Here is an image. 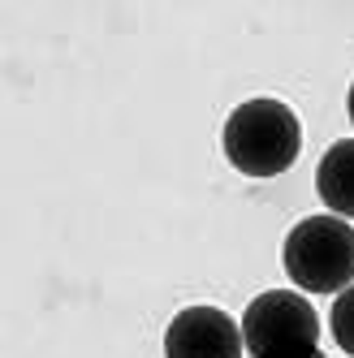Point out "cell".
I'll return each instance as SVG.
<instances>
[{
    "mask_svg": "<svg viewBox=\"0 0 354 358\" xmlns=\"http://www.w3.org/2000/svg\"><path fill=\"white\" fill-rule=\"evenodd\" d=\"M220 151L246 177H281L302 151V121L285 99L255 95L225 117Z\"/></svg>",
    "mask_w": 354,
    "mask_h": 358,
    "instance_id": "obj_1",
    "label": "cell"
},
{
    "mask_svg": "<svg viewBox=\"0 0 354 358\" xmlns=\"http://www.w3.org/2000/svg\"><path fill=\"white\" fill-rule=\"evenodd\" d=\"M281 268L302 294H341L354 285V224L324 212L298 220L285 246Z\"/></svg>",
    "mask_w": 354,
    "mask_h": 358,
    "instance_id": "obj_2",
    "label": "cell"
},
{
    "mask_svg": "<svg viewBox=\"0 0 354 358\" xmlns=\"http://www.w3.org/2000/svg\"><path fill=\"white\" fill-rule=\"evenodd\" d=\"M250 358H311L320 354V315L298 289H264L242 311Z\"/></svg>",
    "mask_w": 354,
    "mask_h": 358,
    "instance_id": "obj_3",
    "label": "cell"
},
{
    "mask_svg": "<svg viewBox=\"0 0 354 358\" xmlns=\"http://www.w3.org/2000/svg\"><path fill=\"white\" fill-rule=\"evenodd\" d=\"M242 324L220 306H186L164 328V358H242Z\"/></svg>",
    "mask_w": 354,
    "mask_h": 358,
    "instance_id": "obj_4",
    "label": "cell"
},
{
    "mask_svg": "<svg viewBox=\"0 0 354 358\" xmlns=\"http://www.w3.org/2000/svg\"><path fill=\"white\" fill-rule=\"evenodd\" d=\"M316 194L333 216L354 220V138H337L316 164Z\"/></svg>",
    "mask_w": 354,
    "mask_h": 358,
    "instance_id": "obj_5",
    "label": "cell"
},
{
    "mask_svg": "<svg viewBox=\"0 0 354 358\" xmlns=\"http://www.w3.org/2000/svg\"><path fill=\"white\" fill-rule=\"evenodd\" d=\"M328 328H333V341L346 358H354V285L341 289L333 298V315H328Z\"/></svg>",
    "mask_w": 354,
    "mask_h": 358,
    "instance_id": "obj_6",
    "label": "cell"
},
{
    "mask_svg": "<svg viewBox=\"0 0 354 358\" xmlns=\"http://www.w3.org/2000/svg\"><path fill=\"white\" fill-rule=\"evenodd\" d=\"M346 113H350V125H354V83H350V91H346Z\"/></svg>",
    "mask_w": 354,
    "mask_h": 358,
    "instance_id": "obj_7",
    "label": "cell"
},
{
    "mask_svg": "<svg viewBox=\"0 0 354 358\" xmlns=\"http://www.w3.org/2000/svg\"><path fill=\"white\" fill-rule=\"evenodd\" d=\"M311 358H333V354H311Z\"/></svg>",
    "mask_w": 354,
    "mask_h": 358,
    "instance_id": "obj_8",
    "label": "cell"
}]
</instances>
